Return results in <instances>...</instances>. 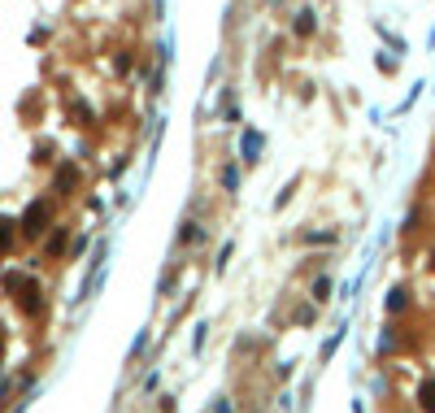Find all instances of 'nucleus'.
Returning a JSON list of instances; mask_svg holds the SVG:
<instances>
[{
    "label": "nucleus",
    "mask_w": 435,
    "mask_h": 413,
    "mask_svg": "<svg viewBox=\"0 0 435 413\" xmlns=\"http://www.w3.org/2000/svg\"><path fill=\"white\" fill-rule=\"evenodd\" d=\"M44 226H48V204H31V214H27V222H22V230H27V235L35 240Z\"/></svg>",
    "instance_id": "f257e3e1"
},
{
    "label": "nucleus",
    "mask_w": 435,
    "mask_h": 413,
    "mask_svg": "<svg viewBox=\"0 0 435 413\" xmlns=\"http://www.w3.org/2000/svg\"><path fill=\"white\" fill-rule=\"evenodd\" d=\"M296 35H300V39L314 35V9H300V13H296Z\"/></svg>",
    "instance_id": "f03ea898"
},
{
    "label": "nucleus",
    "mask_w": 435,
    "mask_h": 413,
    "mask_svg": "<svg viewBox=\"0 0 435 413\" xmlns=\"http://www.w3.org/2000/svg\"><path fill=\"white\" fill-rule=\"evenodd\" d=\"M257 157H262V135L248 131V135H244V161H257Z\"/></svg>",
    "instance_id": "7ed1b4c3"
},
{
    "label": "nucleus",
    "mask_w": 435,
    "mask_h": 413,
    "mask_svg": "<svg viewBox=\"0 0 435 413\" xmlns=\"http://www.w3.org/2000/svg\"><path fill=\"white\" fill-rule=\"evenodd\" d=\"M422 409H427V413H435V378H431V383H422Z\"/></svg>",
    "instance_id": "20e7f679"
},
{
    "label": "nucleus",
    "mask_w": 435,
    "mask_h": 413,
    "mask_svg": "<svg viewBox=\"0 0 435 413\" xmlns=\"http://www.w3.org/2000/svg\"><path fill=\"white\" fill-rule=\"evenodd\" d=\"M9 240H13V222H0V248H13Z\"/></svg>",
    "instance_id": "39448f33"
},
{
    "label": "nucleus",
    "mask_w": 435,
    "mask_h": 413,
    "mask_svg": "<svg viewBox=\"0 0 435 413\" xmlns=\"http://www.w3.org/2000/svg\"><path fill=\"white\" fill-rule=\"evenodd\" d=\"M314 296H318V300L331 296V278H318V283H314Z\"/></svg>",
    "instance_id": "423d86ee"
},
{
    "label": "nucleus",
    "mask_w": 435,
    "mask_h": 413,
    "mask_svg": "<svg viewBox=\"0 0 435 413\" xmlns=\"http://www.w3.org/2000/svg\"><path fill=\"white\" fill-rule=\"evenodd\" d=\"M431 270H435V252H431Z\"/></svg>",
    "instance_id": "0eeeda50"
}]
</instances>
